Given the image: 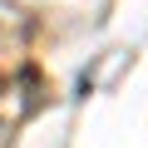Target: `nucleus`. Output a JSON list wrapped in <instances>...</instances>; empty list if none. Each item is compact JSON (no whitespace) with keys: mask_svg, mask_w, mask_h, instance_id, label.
I'll return each mask as SVG.
<instances>
[{"mask_svg":"<svg viewBox=\"0 0 148 148\" xmlns=\"http://www.w3.org/2000/svg\"><path fill=\"white\" fill-rule=\"evenodd\" d=\"M5 138H10V133H5V123H0V143H5Z\"/></svg>","mask_w":148,"mask_h":148,"instance_id":"1","label":"nucleus"}]
</instances>
